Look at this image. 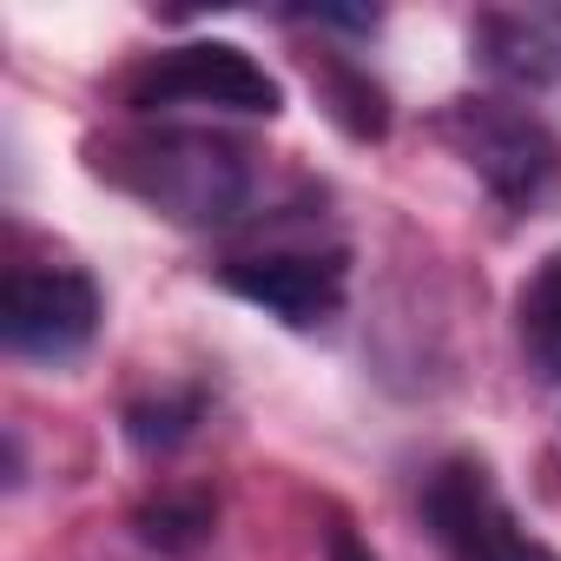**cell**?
Segmentation results:
<instances>
[{"mask_svg": "<svg viewBox=\"0 0 561 561\" xmlns=\"http://www.w3.org/2000/svg\"><path fill=\"white\" fill-rule=\"evenodd\" d=\"M100 172L179 225H244V218H257V198H264L257 152L211 126L133 133L113 146V159H100Z\"/></svg>", "mask_w": 561, "mask_h": 561, "instance_id": "obj_1", "label": "cell"}, {"mask_svg": "<svg viewBox=\"0 0 561 561\" xmlns=\"http://www.w3.org/2000/svg\"><path fill=\"white\" fill-rule=\"evenodd\" d=\"M443 139L508 211H541L561 185V146L548 126L502 100H456L443 113Z\"/></svg>", "mask_w": 561, "mask_h": 561, "instance_id": "obj_2", "label": "cell"}, {"mask_svg": "<svg viewBox=\"0 0 561 561\" xmlns=\"http://www.w3.org/2000/svg\"><path fill=\"white\" fill-rule=\"evenodd\" d=\"M423 522L449 561H561L495 489L489 462L449 456L423 476Z\"/></svg>", "mask_w": 561, "mask_h": 561, "instance_id": "obj_3", "label": "cell"}, {"mask_svg": "<svg viewBox=\"0 0 561 561\" xmlns=\"http://www.w3.org/2000/svg\"><path fill=\"white\" fill-rule=\"evenodd\" d=\"M126 106L139 113H165V106H211V113H257L271 119L285 106L277 80L231 41H185L152 54L133 80H126Z\"/></svg>", "mask_w": 561, "mask_h": 561, "instance_id": "obj_4", "label": "cell"}, {"mask_svg": "<svg viewBox=\"0 0 561 561\" xmlns=\"http://www.w3.org/2000/svg\"><path fill=\"white\" fill-rule=\"evenodd\" d=\"M100 331V285L80 264L60 257H27L8 271V291H0V337L14 357L34 364H60L80 357Z\"/></svg>", "mask_w": 561, "mask_h": 561, "instance_id": "obj_5", "label": "cell"}, {"mask_svg": "<svg viewBox=\"0 0 561 561\" xmlns=\"http://www.w3.org/2000/svg\"><path fill=\"white\" fill-rule=\"evenodd\" d=\"M218 277H225V291H238L244 305L271 311L277 324H291V331L337 324L344 298H351L344 251H251V257H231Z\"/></svg>", "mask_w": 561, "mask_h": 561, "instance_id": "obj_6", "label": "cell"}, {"mask_svg": "<svg viewBox=\"0 0 561 561\" xmlns=\"http://www.w3.org/2000/svg\"><path fill=\"white\" fill-rule=\"evenodd\" d=\"M515 331L528 351V370L541 383H561V251H548L515 298Z\"/></svg>", "mask_w": 561, "mask_h": 561, "instance_id": "obj_7", "label": "cell"}, {"mask_svg": "<svg viewBox=\"0 0 561 561\" xmlns=\"http://www.w3.org/2000/svg\"><path fill=\"white\" fill-rule=\"evenodd\" d=\"M482 41L495 47L489 60L515 80H554L561 73V14H535V21H489Z\"/></svg>", "mask_w": 561, "mask_h": 561, "instance_id": "obj_8", "label": "cell"}, {"mask_svg": "<svg viewBox=\"0 0 561 561\" xmlns=\"http://www.w3.org/2000/svg\"><path fill=\"white\" fill-rule=\"evenodd\" d=\"M331 561H377V554H370V548H364L344 522H337V528H331Z\"/></svg>", "mask_w": 561, "mask_h": 561, "instance_id": "obj_9", "label": "cell"}]
</instances>
